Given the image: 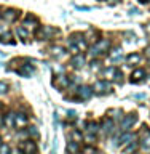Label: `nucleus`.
<instances>
[{"instance_id": "nucleus-32", "label": "nucleus", "mask_w": 150, "mask_h": 154, "mask_svg": "<svg viewBox=\"0 0 150 154\" xmlns=\"http://www.w3.org/2000/svg\"><path fill=\"white\" fill-rule=\"evenodd\" d=\"M0 154H11V149H10L8 144H2L0 146Z\"/></svg>"}, {"instance_id": "nucleus-22", "label": "nucleus", "mask_w": 150, "mask_h": 154, "mask_svg": "<svg viewBox=\"0 0 150 154\" xmlns=\"http://www.w3.org/2000/svg\"><path fill=\"white\" fill-rule=\"evenodd\" d=\"M78 151H80L78 141H74V140L67 141V152H69V154H77Z\"/></svg>"}, {"instance_id": "nucleus-36", "label": "nucleus", "mask_w": 150, "mask_h": 154, "mask_svg": "<svg viewBox=\"0 0 150 154\" xmlns=\"http://www.w3.org/2000/svg\"><path fill=\"white\" fill-rule=\"evenodd\" d=\"M98 64H99V63H98V61H96V60H94L93 63H91V69H94V71H98V69H99V66H98Z\"/></svg>"}, {"instance_id": "nucleus-3", "label": "nucleus", "mask_w": 150, "mask_h": 154, "mask_svg": "<svg viewBox=\"0 0 150 154\" xmlns=\"http://www.w3.org/2000/svg\"><path fill=\"white\" fill-rule=\"evenodd\" d=\"M93 91L94 93H98V95H109V93H112V84H110V80H98L94 84L93 87Z\"/></svg>"}, {"instance_id": "nucleus-13", "label": "nucleus", "mask_w": 150, "mask_h": 154, "mask_svg": "<svg viewBox=\"0 0 150 154\" xmlns=\"http://www.w3.org/2000/svg\"><path fill=\"white\" fill-rule=\"evenodd\" d=\"M21 149L24 154H37V144L34 141H24L21 143Z\"/></svg>"}, {"instance_id": "nucleus-19", "label": "nucleus", "mask_w": 150, "mask_h": 154, "mask_svg": "<svg viewBox=\"0 0 150 154\" xmlns=\"http://www.w3.org/2000/svg\"><path fill=\"white\" fill-rule=\"evenodd\" d=\"M104 130V133H112L113 132V128H115V125H113V119H110V117H105L102 120V127H101Z\"/></svg>"}, {"instance_id": "nucleus-39", "label": "nucleus", "mask_w": 150, "mask_h": 154, "mask_svg": "<svg viewBox=\"0 0 150 154\" xmlns=\"http://www.w3.org/2000/svg\"><path fill=\"white\" fill-rule=\"evenodd\" d=\"M2 124H3V116L0 114V125H2Z\"/></svg>"}, {"instance_id": "nucleus-8", "label": "nucleus", "mask_w": 150, "mask_h": 154, "mask_svg": "<svg viewBox=\"0 0 150 154\" xmlns=\"http://www.w3.org/2000/svg\"><path fill=\"white\" fill-rule=\"evenodd\" d=\"M141 146L144 151H150V130L147 127H142V132H141Z\"/></svg>"}, {"instance_id": "nucleus-29", "label": "nucleus", "mask_w": 150, "mask_h": 154, "mask_svg": "<svg viewBox=\"0 0 150 154\" xmlns=\"http://www.w3.org/2000/svg\"><path fill=\"white\" fill-rule=\"evenodd\" d=\"M8 90H10V85L7 84V82L0 80V95H5V93H8Z\"/></svg>"}, {"instance_id": "nucleus-9", "label": "nucleus", "mask_w": 150, "mask_h": 154, "mask_svg": "<svg viewBox=\"0 0 150 154\" xmlns=\"http://www.w3.org/2000/svg\"><path fill=\"white\" fill-rule=\"evenodd\" d=\"M120 71L118 67H115V66H109V67H105V69L102 71V77H105V80H117V75L120 74Z\"/></svg>"}, {"instance_id": "nucleus-27", "label": "nucleus", "mask_w": 150, "mask_h": 154, "mask_svg": "<svg viewBox=\"0 0 150 154\" xmlns=\"http://www.w3.org/2000/svg\"><path fill=\"white\" fill-rule=\"evenodd\" d=\"M3 124L7 125L8 128H11V127H14V114H11V112H8L7 116H5V120H3Z\"/></svg>"}, {"instance_id": "nucleus-6", "label": "nucleus", "mask_w": 150, "mask_h": 154, "mask_svg": "<svg viewBox=\"0 0 150 154\" xmlns=\"http://www.w3.org/2000/svg\"><path fill=\"white\" fill-rule=\"evenodd\" d=\"M70 38L74 40L75 45L78 47V50H80V51H85L86 48H88V42H86V38H85V34L77 32V34H74V35H72Z\"/></svg>"}, {"instance_id": "nucleus-41", "label": "nucleus", "mask_w": 150, "mask_h": 154, "mask_svg": "<svg viewBox=\"0 0 150 154\" xmlns=\"http://www.w3.org/2000/svg\"><path fill=\"white\" fill-rule=\"evenodd\" d=\"M147 84H149V85H150V77H149V79H147Z\"/></svg>"}, {"instance_id": "nucleus-12", "label": "nucleus", "mask_w": 150, "mask_h": 154, "mask_svg": "<svg viewBox=\"0 0 150 154\" xmlns=\"http://www.w3.org/2000/svg\"><path fill=\"white\" fill-rule=\"evenodd\" d=\"M27 125V116L24 112H16L14 114V127L24 128Z\"/></svg>"}, {"instance_id": "nucleus-40", "label": "nucleus", "mask_w": 150, "mask_h": 154, "mask_svg": "<svg viewBox=\"0 0 150 154\" xmlns=\"http://www.w3.org/2000/svg\"><path fill=\"white\" fill-rule=\"evenodd\" d=\"M139 2H141V3H147L149 0H139Z\"/></svg>"}, {"instance_id": "nucleus-42", "label": "nucleus", "mask_w": 150, "mask_h": 154, "mask_svg": "<svg viewBox=\"0 0 150 154\" xmlns=\"http://www.w3.org/2000/svg\"><path fill=\"white\" fill-rule=\"evenodd\" d=\"M0 146H2V138H0Z\"/></svg>"}, {"instance_id": "nucleus-25", "label": "nucleus", "mask_w": 150, "mask_h": 154, "mask_svg": "<svg viewBox=\"0 0 150 154\" xmlns=\"http://www.w3.org/2000/svg\"><path fill=\"white\" fill-rule=\"evenodd\" d=\"M110 60H112L113 63L122 60V48H115V50L110 51Z\"/></svg>"}, {"instance_id": "nucleus-16", "label": "nucleus", "mask_w": 150, "mask_h": 154, "mask_svg": "<svg viewBox=\"0 0 150 154\" xmlns=\"http://www.w3.org/2000/svg\"><path fill=\"white\" fill-rule=\"evenodd\" d=\"M144 77H146V71H144V69L133 71V74H131V84H139V82L144 80Z\"/></svg>"}, {"instance_id": "nucleus-1", "label": "nucleus", "mask_w": 150, "mask_h": 154, "mask_svg": "<svg viewBox=\"0 0 150 154\" xmlns=\"http://www.w3.org/2000/svg\"><path fill=\"white\" fill-rule=\"evenodd\" d=\"M109 48H110V40L109 38H99L96 43H93V47H91V50H90V55L94 56V58L101 56V55H104V53H107Z\"/></svg>"}, {"instance_id": "nucleus-20", "label": "nucleus", "mask_w": 150, "mask_h": 154, "mask_svg": "<svg viewBox=\"0 0 150 154\" xmlns=\"http://www.w3.org/2000/svg\"><path fill=\"white\" fill-rule=\"evenodd\" d=\"M86 132H88V135H93V137H96V133L99 132V125H98V122L91 120V122L86 124Z\"/></svg>"}, {"instance_id": "nucleus-21", "label": "nucleus", "mask_w": 150, "mask_h": 154, "mask_svg": "<svg viewBox=\"0 0 150 154\" xmlns=\"http://www.w3.org/2000/svg\"><path fill=\"white\" fill-rule=\"evenodd\" d=\"M134 140H136V135L131 133V132H126L122 138H120L118 143H120V144H129V143H133Z\"/></svg>"}, {"instance_id": "nucleus-14", "label": "nucleus", "mask_w": 150, "mask_h": 154, "mask_svg": "<svg viewBox=\"0 0 150 154\" xmlns=\"http://www.w3.org/2000/svg\"><path fill=\"white\" fill-rule=\"evenodd\" d=\"M85 38H86V42H88V43H96L101 38V34L96 31V29H90V31L85 34Z\"/></svg>"}, {"instance_id": "nucleus-10", "label": "nucleus", "mask_w": 150, "mask_h": 154, "mask_svg": "<svg viewBox=\"0 0 150 154\" xmlns=\"http://www.w3.org/2000/svg\"><path fill=\"white\" fill-rule=\"evenodd\" d=\"M19 13L18 10H14V8H8V10H5V11L2 13V18L5 19V21H8V23H13V21H16V19L19 18Z\"/></svg>"}, {"instance_id": "nucleus-26", "label": "nucleus", "mask_w": 150, "mask_h": 154, "mask_svg": "<svg viewBox=\"0 0 150 154\" xmlns=\"http://www.w3.org/2000/svg\"><path fill=\"white\" fill-rule=\"evenodd\" d=\"M16 34H18V35H19V38H21L22 42H26V38H27V35H29L27 29H26V27H22V26H19V27H16Z\"/></svg>"}, {"instance_id": "nucleus-38", "label": "nucleus", "mask_w": 150, "mask_h": 154, "mask_svg": "<svg viewBox=\"0 0 150 154\" xmlns=\"http://www.w3.org/2000/svg\"><path fill=\"white\" fill-rule=\"evenodd\" d=\"M146 55L150 58V47H149V48H146Z\"/></svg>"}, {"instance_id": "nucleus-37", "label": "nucleus", "mask_w": 150, "mask_h": 154, "mask_svg": "<svg viewBox=\"0 0 150 154\" xmlns=\"http://www.w3.org/2000/svg\"><path fill=\"white\" fill-rule=\"evenodd\" d=\"M144 29H146L147 34H150V24H146V26H144Z\"/></svg>"}, {"instance_id": "nucleus-30", "label": "nucleus", "mask_w": 150, "mask_h": 154, "mask_svg": "<svg viewBox=\"0 0 150 154\" xmlns=\"http://www.w3.org/2000/svg\"><path fill=\"white\" fill-rule=\"evenodd\" d=\"M27 133L31 135L32 138H38V130H37V127H29V128H27Z\"/></svg>"}, {"instance_id": "nucleus-17", "label": "nucleus", "mask_w": 150, "mask_h": 154, "mask_svg": "<svg viewBox=\"0 0 150 154\" xmlns=\"http://www.w3.org/2000/svg\"><path fill=\"white\" fill-rule=\"evenodd\" d=\"M19 75H24V77H31L34 74V66L32 64H22L19 69L16 71Z\"/></svg>"}, {"instance_id": "nucleus-11", "label": "nucleus", "mask_w": 150, "mask_h": 154, "mask_svg": "<svg viewBox=\"0 0 150 154\" xmlns=\"http://www.w3.org/2000/svg\"><path fill=\"white\" fill-rule=\"evenodd\" d=\"M22 26L26 29L34 31V29H37V26H38V19L35 16H32V14H27V16L24 18V21H22Z\"/></svg>"}, {"instance_id": "nucleus-23", "label": "nucleus", "mask_w": 150, "mask_h": 154, "mask_svg": "<svg viewBox=\"0 0 150 154\" xmlns=\"http://www.w3.org/2000/svg\"><path fill=\"white\" fill-rule=\"evenodd\" d=\"M0 43H13V34L10 31H5L0 34Z\"/></svg>"}, {"instance_id": "nucleus-24", "label": "nucleus", "mask_w": 150, "mask_h": 154, "mask_svg": "<svg viewBox=\"0 0 150 154\" xmlns=\"http://www.w3.org/2000/svg\"><path fill=\"white\" fill-rule=\"evenodd\" d=\"M48 51H50V55H53V56H54V58H61L62 55H64V48H62V47H51L50 48V50H48Z\"/></svg>"}, {"instance_id": "nucleus-5", "label": "nucleus", "mask_w": 150, "mask_h": 154, "mask_svg": "<svg viewBox=\"0 0 150 154\" xmlns=\"http://www.w3.org/2000/svg\"><path fill=\"white\" fill-rule=\"evenodd\" d=\"M70 84V80H69V77L67 75H54L53 77V87L57 90H62V88H67Z\"/></svg>"}, {"instance_id": "nucleus-4", "label": "nucleus", "mask_w": 150, "mask_h": 154, "mask_svg": "<svg viewBox=\"0 0 150 154\" xmlns=\"http://www.w3.org/2000/svg\"><path fill=\"white\" fill-rule=\"evenodd\" d=\"M93 88L91 87H88V85H81V87H78L77 88V98L78 100H81V101H86V100H90L91 96H93Z\"/></svg>"}, {"instance_id": "nucleus-43", "label": "nucleus", "mask_w": 150, "mask_h": 154, "mask_svg": "<svg viewBox=\"0 0 150 154\" xmlns=\"http://www.w3.org/2000/svg\"><path fill=\"white\" fill-rule=\"evenodd\" d=\"M0 16H2V13H0Z\"/></svg>"}, {"instance_id": "nucleus-7", "label": "nucleus", "mask_w": 150, "mask_h": 154, "mask_svg": "<svg viewBox=\"0 0 150 154\" xmlns=\"http://www.w3.org/2000/svg\"><path fill=\"white\" fill-rule=\"evenodd\" d=\"M136 120H137L136 114H128L126 117H123V119H122V124H120V128H122L123 132H128V130L131 128L134 124H136Z\"/></svg>"}, {"instance_id": "nucleus-33", "label": "nucleus", "mask_w": 150, "mask_h": 154, "mask_svg": "<svg viewBox=\"0 0 150 154\" xmlns=\"http://www.w3.org/2000/svg\"><path fill=\"white\" fill-rule=\"evenodd\" d=\"M136 146H137V144L136 143H129V144H126V148H125V151H126V152H133L134 151V149H136Z\"/></svg>"}, {"instance_id": "nucleus-28", "label": "nucleus", "mask_w": 150, "mask_h": 154, "mask_svg": "<svg viewBox=\"0 0 150 154\" xmlns=\"http://www.w3.org/2000/svg\"><path fill=\"white\" fill-rule=\"evenodd\" d=\"M67 47H69V50H70V53H74V55H78V53H80V50H78V47H77L75 43H74V40H72V38H70V40H69V45H67Z\"/></svg>"}, {"instance_id": "nucleus-35", "label": "nucleus", "mask_w": 150, "mask_h": 154, "mask_svg": "<svg viewBox=\"0 0 150 154\" xmlns=\"http://www.w3.org/2000/svg\"><path fill=\"white\" fill-rule=\"evenodd\" d=\"M67 114H69V119H70V120L77 119V112H75V111H67Z\"/></svg>"}, {"instance_id": "nucleus-31", "label": "nucleus", "mask_w": 150, "mask_h": 154, "mask_svg": "<svg viewBox=\"0 0 150 154\" xmlns=\"http://www.w3.org/2000/svg\"><path fill=\"white\" fill-rule=\"evenodd\" d=\"M81 154H99V152H98V149H96V148L88 146V148H85L83 151H81Z\"/></svg>"}, {"instance_id": "nucleus-15", "label": "nucleus", "mask_w": 150, "mask_h": 154, "mask_svg": "<svg viewBox=\"0 0 150 154\" xmlns=\"http://www.w3.org/2000/svg\"><path fill=\"white\" fill-rule=\"evenodd\" d=\"M141 61H142V55H141V53H129V55L126 56V63L129 66H136Z\"/></svg>"}, {"instance_id": "nucleus-18", "label": "nucleus", "mask_w": 150, "mask_h": 154, "mask_svg": "<svg viewBox=\"0 0 150 154\" xmlns=\"http://www.w3.org/2000/svg\"><path fill=\"white\" fill-rule=\"evenodd\" d=\"M85 63H86V60H85V56L83 55H75L74 58H72V66L75 67V69H81V67L85 66Z\"/></svg>"}, {"instance_id": "nucleus-34", "label": "nucleus", "mask_w": 150, "mask_h": 154, "mask_svg": "<svg viewBox=\"0 0 150 154\" xmlns=\"http://www.w3.org/2000/svg\"><path fill=\"white\" fill-rule=\"evenodd\" d=\"M72 138L77 140V141H81V133L78 130H74V132H72Z\"/></svg>"}, {"instance_id": "nucleus-2", "label": "nucleus", "mask_w": 150, "mask_h": 154, "mask_svg": "<svg viewBox=\"0 0 150 154\" xmlns=\"http://www.w3.org/2000/svg\"><path fill=\"white\" fill-rule=\"evenodd\" d=\"M56 34H57V29H54L53 26H40L35 32V37L38 40H50Z\"/></svg>"}]
</instances>
